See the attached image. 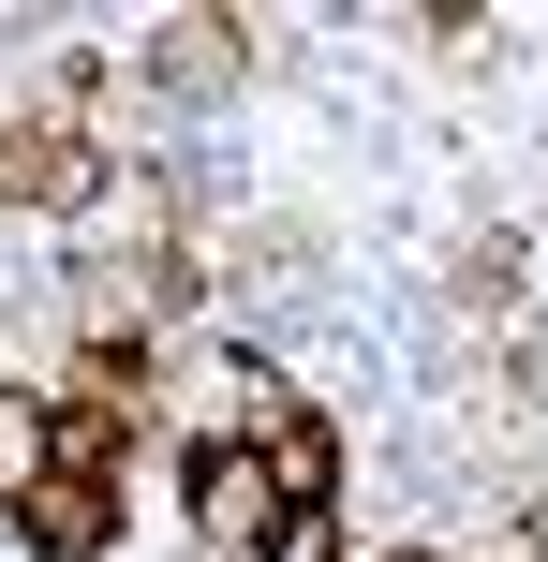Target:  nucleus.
Wrapping results in <instances>:
<instances>
[{"mask_svg": "<svg viewBox=\"0 0 548 562\" xmlns=\"http://www.w3.org/2000/svg\"><path fill=\"white\" fill-rule=\"evenodd\" d=\"M178 488H193L208 562H267V548H282V488H267V445H253V429H208V445L178 459Z\"/></svg>", "mask_w": 548, "mask_h": 562, "instance_id": "obj_1", "label": "nucleus"}, {"mask_svg": "<svg viewBox=\"0 0 548 562\" xmlns=\"http://www.w3.org/2000/svg\"><path fill=\"white\" fill-rule=\"evenodd\" d=\"M15 533H30V562H104L119 548V488L104 474H59V459H15Z\"/></svg>", "mask_w": 548, "mask_h": 562, "instance_id": "obj_2", "label": "nucleus"}, {"mask_svg": "<svg viewBox=\"0 0 548 562\" xmlns=\"http://www.w3.org/2000/svg\"><path fill=\"white\" fill-rule=\"evenodd\" d=\"M104 193V148L75 119H0V207H89Z\"/></svg>", "mask_w": 548, "mask_h": 562, "instance_id": "obj_3", "label": "nucleus"}, {"mask_svg": "<svg viewBox=\"0 0 548 562\" xmlns=\"http://www.w3.org/2000/svg\"><path fill=\"white\" fill-rule=\"evenodd\" d=\"M119 445H134V400H104V385H59V400H45V429H30V459H59V474H104V488H119Z\"/></svg>", "mask_w": 548, "mask_h": 562, "instance_id": "obj_4", "label": "nucleus"}, {"mask_svg": "<svg viewBox=\"0 0 548 562\" xmlns=\"http://www.w3.org/2000/svg\"><path fill=\"white\" fill-rule=\"evenodd\" d=\"M148 75L208 104V89H237V75H253V30H237V15H164V45H148Z\"/></svg>", "mask_w": 548, "mask_h": 562, "instance_id": "obj_5", "label": "nucleus"}, {"mask_svg": "<svg viewBox=\"0 0 548 562\" xmlns=\"http://www.w3.org/2000/svg\"><path fill=\"white\" fill-rule=\"evenodd\" d=\"M460 296H474V311L519 296V237H474V252H460Z\"/></svg>", "mask_w": 548, "mask_h": 562, "instance_id": "obj_6", "label": "nucleus"}, {"mask_svg": "<svg viewBox=\"0 0 548 562\" xmlns=\"http://www.w3.org/2000/svg\"><path fill=\"white\" fill-rule=\"evenodd\" d=\"M385 562H445V548H385Z\"/></svg>", "mask_w": 548, "mask_h": 562, "instance_id": "obj_7", "label": "nucleus"}]
</instances>
